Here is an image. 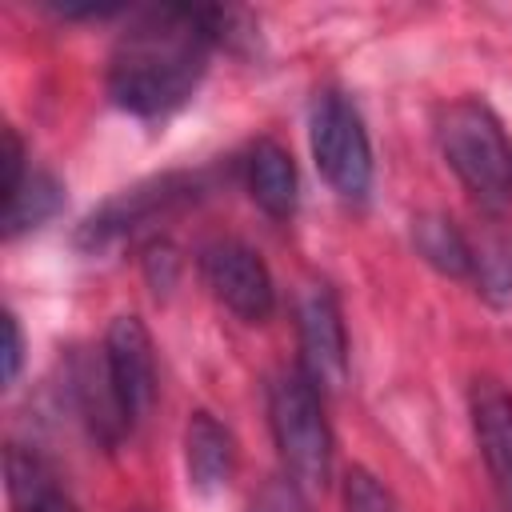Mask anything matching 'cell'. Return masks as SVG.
I'll return each mask as SVG.
<instances>
[{"instance_id":"1","label":"cell","mask_w":512,"mask_h":512,"mask_svg":"<svg viewBox=\"0 0 512 512\" xmlns=\"http://www.w3.org/2000/svg\"><path fill=\"white\" fill-rule=\"evenodd\" d=\"M216 36V8L160 4L136 12L108 56L112 100L136 116H164L180 108L196 92Z\"/></svg>"},{"instance_id":"2","label":"cell","mask_w":512,"mask_h":512,"mask_svg":"<svg viewBox=\"0 0 512 512\" xmlns=\"http://www.w3.org/2000/svg\"><path fill=\"white\" fill-rule=\"evenodd\" d=\"M440 152L460 184L488 208H500L512 192V148L500 120L484 100H456L440 112L436 124Z\"/></svg>"},{"instance_id":"3","label":"cell","mask_w":512,"mask_h":512,"mask_svg":"<svg viewBox=\"0 0 512 512\" xmlns=\"http://www.w3.org/2000/svg\"><path fill=\"white\" fill-rule=\"evenodd\" d=\"M268 420H272V436L288 476L312 488L324 484L332 468V432L320 408V388L300 368H288L272 380Z\"/></svg>"},{"instance_id":"4","label":"cell","mask_w":512,"mask_h":512,"mask_svg":"<svg viewBox=\"0 0 512 512\" xmlns=\"http://www.w3.org/2000/svg\"><path fill=\"white\" fill-rule=\"evenodd\" d=\"M308 140H312V160H316L320 176L332 184V192H340L344 200L368 196L372 144H368L360 112L340 92L316 96L312 120H308Z\"/></svg>"},{"instance_id":"5","label":"cell","mask_w":512,"mask_h":512,"mask_svg":"<svg viewBox=\"0 0 512 512\" xmlns=\"http://www.w3.org/2000/svg\"><path fill=\"white\" fill-rule=\"evenodd\" d=\"M200 276L212 288V296L240 320L260 324L268 320L276 292H272V276L260 260V252H252L240 240H212L200 252Z\"/></svg>"},{"instance_id":"6","label":"cell","mask_w":512,"mask_h":512,"mask_svg":"<svg viewBox=\"0 0 512 512\" xmlns=\"http://www.w3.org/2000/svg\"><path fill=\"white\" fill-rule=\"evenodd\" d=\"M104 372H108V388L132 428L136 420L148 416V408L156 400V352H152L148 328L136 316H116L108 324Z\"/></svg>"},{"instance_id":"7","label":"cell","mask_w":512,"mask_h":512,"mask_svg":"<svg viewBox=\"0 0 512 512\" xmlns=\"http://www.w3.org/2000/svg\"><path fill=\"white\" fill-rule=\"evenodd\" d=\"M300 372L324 392L348 380V336L336 308V296L324 284H312L300 300Z\"/></svg>"},{"instance_id":"8","label":"cell","mask_w":512,"mask_h":512,"mask_svg":"<svg viewBox=\"0 0 512 512\" xmlns=\"http://www.w3.org/2000/svg\"><path fill=\"white\" fill-rule=\"evenodd\" d=\"M472 428L488 460L492 480L512 504V392L496 380H476L472 388Z\"/></svg>"},{"instance_id":"9","label":"cell","mask_w":512,"mask_h":512,"mask_svg":"<svg viewBox=\"0 0 512 512\" xmlns=\"http://www.w3.org/2000/svg\"><path fill=\"white\" fill-rule=\"evenodd\" d=\"M184 460H188V480L200 492H216L232 480L236 468V444L228 428L212 412H192L184 428Z\"/></svg>"},{"instance_id":"10","label":"cell","mask_w":512,"mask_h":512,"mask_svg":"<svg viewBox=\"0 0 512 512\" xmlns=\"http://www.w3.org/2000/svg\"><path fill=\"white\" fill-rule=\"evenodd\" d=\"M248 192L276 220L296 212V164L284 144L256 140V148L248 152Z\"/></svg>"},{"instance_id":"11","label":"cell","mask_w":512,"mask_h":512,"mask_svg":"<svg viewBox=\"0 0 512 512\" xmlns=\"http://www.w3.org/2000/svg\"><path fill=\"white\" fill-rule=\"evenodd\" d=\"M8 492L20 512H80L72 496L52 484V472L40 464V456L24 452L20 444L8 448Z\"/></svg>"},{"instance_id":"12","label":"cell","mask_w":512,"mask_h":512,"mask_svg":"<svg viewBox=\"0 0 512 512\" xmlns=\"http://www.w3.org/2000/svg\"><path fill=\"white\" fill-rule=\"evenodd\" d=\"M60 200H64V188L48 176V172H32L28 168V176L16 184V192L12 196H4V236L12 240V236H20L24 228H36V224H44L56 208H60Z\"/></svg>"},{"instance_id":"13","label":"cell","mask_w":512,"mask_h":512,"mask_svg":"<svg viewBox=\"0 0 512 512\" xmlns=\"http://www.w3.org/2000/svg\"><path fill=\"white\" fill-rule=\"evenodd\" d=\"M412 236H416V248L424 252V260L436 264L448 276H468L476 268V256H472L468 240L460 236V228L448 216H420Z\"/></svg>"},{"instance_id":"14","label":"cell","mask_w":512,"mask_h":512,"mask_svg":"<svg viewBox=\"0 0 512 512\" xmlns=\"http://www.w3.org/2000/svg\"><path fill=\"white\" fill-rule=\"evenodd\" d=\"M344 504H348V512H396V504H392V496L376 484V476H368V472H348V488H344Z\"/></svg>"},{"instance_id":"15","label":"cell","mask_w":512,"mask_h":512,"mask_svg":"<svg viewBox=\"0 0 512 512\" xmlns=\"http://www.w3.org/2000/svg\"><path fill=\"white\" fill-rule=\"evenodd\" d=\"M248 512H308V508H304L300 484H296L292 476H280V480H268V484L252 496Z\"/></svg>"},{"instance_id":"16","label":"cell","mask_w":512,"mask_h":512,"mask_svg":"<svg viewBox=\"0 0 512 512\" xmlns=\"http://www.w3.org/2000/svg\"><path fill=\"white\" fill-rule=\"evenodd\" d=\"M20 356H24V340H20V324L12 312H4V384L16 380L20 372Z\"/></svg>"}]
</instances>
